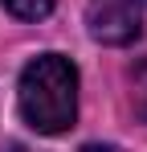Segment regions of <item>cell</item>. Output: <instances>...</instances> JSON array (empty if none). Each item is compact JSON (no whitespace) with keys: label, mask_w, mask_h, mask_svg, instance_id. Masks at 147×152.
<instances>
[{"label":"cell","mask_w":147,"mask_h":152,"mask_svg":"<svg viewBox=\"0 0 147 152\" xmlns=\"http://www.w3.org/2000/svg\"><path fill=\"white\" fill-rule=\"evenodd\" d=\"M21 119L41 136H61L78 119V70L61 53H37L17 82Z\"/></svg>","instance_id":"obj_1"},{"label":"cell","mask_w":147,"mask_h":152,"mask_svg":"<svg viewBox=\"0 0 147 152\" xmlns=\"http://www.w3.org/2000/svg\"><path fill=\"white\" fill-rule=\"evenodd\" d=\"M86 25H90V37L102 45H131L143 33L135 0H94L86 12Z\"/></svg>","instance_id":"obj_2"},{"label":"cell","mask_w":147,"mask_h":152,"mask_svg":"<svg viewBox=\"0 0 147 152\" xmlns=\"http://www.w3.org/2000/svg\"><path fill=\"white\" fill-rule=\"evenodd\" d=\"M131 107H135V115L147 124V58H139V62L131 66Z\"/></svg>","instance_id":"obj_3"},{"label":"cell","mask_w":147,"mask_h":152,"mask_svg":"<svg viewBox=\"0 0 147 152\" xmlns=\"http://www.w3.org/2000/svg\"><path fill=\"white\" fill-rule=\"evenodd\" d=\"M57 0H4V8L17 17V21H45L53 12Z\"/></svg>","instance_id":"obj_4"},{"label":"cell","mask_w":147,"mask_h":152,"mask_svg":"<svg viewBox=\"0 0 147 152\" xmlns=\"http://www.w3.org/2000/svg\"><path fill=\"white\" fill-rule=\"evenodd\" d=\"M82 152H127V148H119V144H86Z\"/></svg>","instance_id":"obj_5"},{"label":"cell","mask_w":147,"mask_h":152,"mask_svg":"<svg viewBox=\"0 0 147 152\" xmlns=\"http://www.w3.org/2000/svg\"><path fill=\"white\" fill-rule=\"evenodd\" d=\"M8 152H29V148H21V144H12V148H8Z\"/></svg>","instance_id":"obj_6"},{"label":"cell","mask_w":147,"mask_h":152,"mask_svg":"<svg viewBox=\"0 0 147 152\" xmlns=\"http://www.w3.org/2000/svg\"><path fill=\"white\" fill-rule=\"evenodd\" d=\"M143 4H147V0H143Z\"/></svg>","instance_id":"obj_7"}]
</instances>
